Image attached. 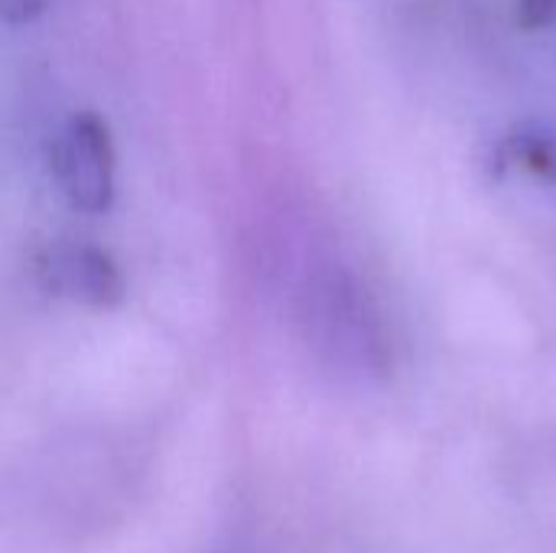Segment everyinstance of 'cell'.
I'll list each match as a JSON object with an SVG mask.
<instances>
[{"instance_id": "6da1fadb", "label": "cell", "mask_w": 556, "mask_h": 553, "mask_svg": "<svg viewBox=\"0 0 556 553\" xmlns=\"http://www.w3.org/2000/svg\"><path fill=\"white\" fill-rule=\"evenodd\" d=\"M52 176L62 196L88 215H104L117 192L111 127L94 111L72 114L52 140Z\"/></svg>"}, {"instance_id": "7a4b0ae2", "label": "cell", "mask_w": 556, "mask_h": 553, "mask_svg": "<svg viewBox=\"0 0 556 553\" xmlns=\"http://www.w3.org/2000/svg\"><path fill=\"white\" fill-rule=\"evenodd\" d=\"M42 280L52 293L91 310H114L124 300V274L117 261L94 244H52L42 257Z\"/></svg>"}, {"instance_id": "3957f363", "label": "cell", "mask_w": 556, "mask_h": 553, "mask_svg": "<svg viewBox=\"0 0 556 553\" xmlns=\"http://www.w3.org/2000/svg\"><path fill=\"white\" fill-rule=\"evenodd\" d=\"M309 316L319 326L323 342L332 345L342 355H352V359L365 362L378 349L375 319H371L358 287L352 280H345V277H329L326 284L316 287Z\"/></svg>"}, {"instance_id": "277c9868", "label": "cell", "mask_w": 556, "mask_h": 553, "mask_svg": "<svg viewBox=\"0 0 556 553\" xmlns=\"http://www.w3.org/2000/svg\"><path fill=\"white\" fill-rule=\"evenodd\" d=\"M498 160L505 166H521L538 179H556V143L544 134H511L502 143Z\"/></svg>"}, {"instance_id": "5b68a950", "label": "cell", "mask_w": 556, "mask_h": 553, "mask_svg": "<svg viewBox=\"0 0 556 553\" xmlns=\"http://www.w3.org/2000/svg\"><path fill=\"white\" fill-rule=\"evenodd\" d=\"M556 20V0H518V23L525 29H541Z\"/></svg>"}, {"instance_id": "8992f818", "label": "cell", "mask_w": 556, "mask_h": 553, "mask_svg": "<svg viewBox=\"0 0 556 553\" xmlns=\"http://www.w3.org/2000/svg\"><path fill=\"white\" fill-rule=\"evenodd\" d=\"M49 0H0V16L7 23H33L46 13Z\"/></svg>"}]
</instances>
